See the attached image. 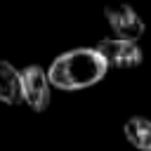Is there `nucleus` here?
I'll list each match as a JSON object with an SVG mask.
<instances>
[{
  "label": "nucleus",
  "mask_w": 151,
  "mask_h": 151,
  "mask_svg": "<svg viewBox=\"0 0 151 151\" xmlns=\"http://www.w3.org/2000/svg\"><path fill=\"white\" fill-rule=\"evenodd\" d=\"M104 17H106L111 31L116 33V38H120V40H132V42H137V40L144 35V31H146L144 19H142V17L137 14V9H134L132 5H127V2L109 5V7L104 9Z\"/></svg>",
  "instance_id": "3"
},
{
  "label": "nucleus",
  "mask_w": 151,
  "mask_h": 151,
  "mask_svg": "<svg viewBox=\"0 0 151 151\" xmlns=\"http://www.w3.org/2000/svg\"><path fill=\"white\" fill-rule=\"evenodd\" d=\"M0 101L7 106L21 104V71H17L9 61L0 59Z\"/></svg>",
  "instance_id": "5"
},
{
  "label": "nucleus",
  "mask_w": 151,
  "mask_h": 151,
  "mask_svg": "<svg viewBox=\"0 0 151 151\" xmlns=\"http://www.w3.org/2000/svg\"><path fill=\"white\" fill-rule=\"evenodd\" d=\"M125 139L137 149V151H151V120L144 116H132L123 125Z\"/></svg>",
  "instance_id": "6"
},
{
  "label": "nucleus",
  "mask_w": 151,
  "mask_h": 151,
  "mask_svg": "<svg viewBox=\"0 0 151 151\" xmlns=\"http://www.w3.org/2000/svg\"><path fill=\"white\" fill-rule=\"evenodd\" d=\"M109 66H116V68H134L144 61V52L137 42L132 40H120V38H104L97 42L94 47Z\"/></svg>",
  "instance_id": "4"
},
{
  "label": "nucleus",
  "mask_w": 151,
  "mask_h": 151,
  "mask_svg": "<svg viewBox=\"0 0 151 151\" xmlns=\"http://www.w3.org/2000/svg\"><path fill=\"white\" fill-rule=\"evenodd\" d=\"M106 71H109V64L94 47H76L59 54L50 64L47 78L52 87L76 92V90H85L104 80Z\"/></svg>",
  "instance_id": "1"
},
{
  "label": "nucleus",
  "mask_w": 151,
  "mask_h": 151,
  "mask_svg": "<svg viewBox=\"0 0 151 151\" xmlns=\"http://www.w3.org/2000/svg\"><path fill=\"white\" fill-rule=\"evenodd\" d=\"M50 87H52V83L42 66L31 64V66L21 68V99L31 111H35V113L47 111L50 97H52Z\"/></svg>",
  "instance_id": "2"
}]
</instances>
